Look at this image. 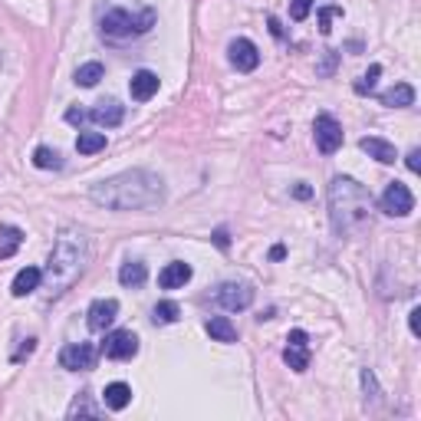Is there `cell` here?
Instances as JSON below:
<instances>
[{
    "label": "cell",
    "instance_id": "cell-19",
    "mask_svg": "<svg viewBox=\"0 0 421 421\" xmlns=\"http://www.w3.org/2000/svg\"><path fill=\"white\" fill-rule=\"evenodd\" d=\"M210 339H218V343H237V326L230 323L227 316H210L208 323H204Z\"/></svg>",
    "mask_w": 421,
    "mask_h": 421
},
{
    "label": "cell",
    "instance_id": "cell-32",
    "mask_svg": "<svg viewBox=\"0 0 421 421\" xmlns=\"http://www.w3.org/2000/svg\"><path fill=\"white\" fill-rule=\"evenodd\" d=\"M309 10H313V0H293V7H290V17H293V20H307Z\"/></svg>",
    "mask_w": 421,
    "mask_h": 421
},
{
    "label": "cell",
    "instance_id": "cell-18",
    "mask_svg": "<svg viewBox=\"0 0 421 421\" xmlns=\"http://www.w3.org/2000/svg\"><path fill=\"white\" fill-rule=\"evenodd\" d=\"M129 402H132V389L125 382H112L105 385L102 392V405L109 408V412H122V408H129Z\"/></svg>",
    "mask_w": 421,
    "mask_h": 421
},
{
    "label": "cell",
    "instance_id": "cell-24",
    "mask_svg": "<svg viewBox=\"0 0 421 421\" xmlns=\"http://www.w3.org/2000/svg\"><path fill=\"white\" fill-rule=\"evenodd\" d=\"M102 76H105L102 63H83V66L76 69L73 83H76V86H83V89H93V86H99V79H102Z\"/></svg>",
    "mask_w": 421,
    "mask_h": 421
},
{
    "label": "cell",
    "instance_id": "cell-20",
    "mask_svg": "<svg viewBox=\"0 0 421 421\" xmlns=\"http://www.w3.org/2000/svg\"><path fill=\"white\" fill-rule=\"evenodd\" d=\"M148 280V267H145L142 260H129V263H122V270H119V283L129 290H138Z\"/></svg>",
    "mask_w": 421,
    "mask_h": 421
},
{
    "label": "cell",
    "instance_id": "cell-22",
    "mask_svg": "<svg viewBox=\"0 0 421 421\" xmlns=\"http://www.w3.org/2000/svg\"><path fill=\"white\" fill-rule=\"evenodd\" d=\"M99 415H102V408H99V405H93V395L83 392V395H76V398H73L66 418H99Z\"/></svg>",
    "mask_w": 421,
    "mask_h": 421
},
{
    "label": "cell",
    "instance_id": "cell-10",
    "mask_svg": "<svg viewBox=\"0 0 421 421\" xmlns=\"http://www.w3.org/2000/svg\"><path fill=\"white\" fill-rule=\"evenodd\" d=\"M227 57H230V66L237 69V73H254V69L260 66V49H257V43L247 37L230 40Z\"/></svg>",
    "mask_w": 421,
    "mask_h": 421
},
{
    "label": "cell",
    "instance_id": "cell-39",
    "mask_svg": "<svg viewBox=\"0 0 421 421\" xmlns=\"http://www.w3.org/2000/svg\"><path fill=\"white\" fill-rule=\"evenodd\" d=\"M290 345H307L309 343V336L303 333V329H293V333H290V339H287Z\"/></svg>",
    "mask_w": 421,
    "mask_h": 421
},
{
    "label": "cell",
    "instance_id": "cell-25",
    "mask_svg": "<svg viewBox=\"0 0 421 421\" xmlns=\"http://www.w3.org/2000/svg\"><path fill=\"white\" fill-rule=\"evenodd\" d=\"M178 316H182V307H178L174 300H162V303H155V309H152V319H155L158 326L178 323Z\"/></svg>",
    "mask_w": 421,
    "mask_h": 421
},
{
    "label": "cell",
    "instance_id": "cell-2",
    "mask_svg": "<svg viewBox=\"0 0 421 421\" xmlns=\"http://www.w3.org/2000/svg\"><path fill=\"white\" fill-rule=\"evenodd\" d=\"M89 260V237L79 227H63L59 230L53 254H49L47 267H43V287L49 290V297H63L86 270Z\"/></svg>",
    "mask_w": 421,
    "mask_h": 421
},
{
    "label": "cell",
    "instance_id": "cell-21",
    "mask_svg": "<svg viewBox=\"0 0 421 421\" xmlns=\"http://www.w3.org/2000/svg\"><path fill=\"white\" fill-rule=\"evenodd\" d=\"M23 244V230L13 227V224H0V260L13 257Z\"/></svg>",
    "mask_w": 421,
    "mask_h": 421
},
{
    "label": "cell",
    "instance_id": "cell-26",
    "mask_svg": "<svg viewBox=\"0 0 421 421\" xmlns=\"http://www.w3.org/2000/svg\"><path fill=\"white\" fill-rule=\"evenodd\" d=\"M105 148V132H79L76 152L79 155H96Z\"/></svg>",
    "mask_w": 421,
    "mask_h": 421
},
{
    "label": "cell",
    "instance_id": "cell-41",
    "mask_svg": "<svg viewBox=\"0 0 421 421\" xmlns=\"http://www.w3.org/2000/svg\"><path fill=\"white\" fill-rule=\"evenodd\" d=\"M287 257V247H283V244H273V247H270V260H283Z\"/></svg>",
    "mask_w": 421,
    "mask_h": 421
},
{
    "label": "cell",
    "instance_id": "cell-31",
    "mask_svg": "<svg viewBox=\"0 0 421 421\" xmlns=\"http://www.w3.org/2000/svg\"><path fill=\"white\" fill-rule=\"evenodd\" d=\"M336 63H339V53H336V49H326V57H323V63L316 66V73H319V76H333Z\"/></svg>",
    "mask_w": 421,
    "mask_h": 421
},
{
    "label": "cell",
    "instance_id": "cell-27",
    "mask_svg": "<svg viewBox=\"0 0 421 421\" xmlns=\"http://www.w3.org/2000/svg\"><path fill=\"white\" fill-rule=\"evenodd\" d=\"M283 362H287L293 372H307V369H309L307 345H287V349H283Z\"/></svg>",
    "mask_w": 421,
    "mask_h": 421
},
{
    "label": "cell",
    "instance_id": "cell-7",
    "mask_svg": "<svg viewBox=\"0 0 421 421\" xmlns=\"http://www.w3.org/2000/svg\"><path fill=\"white\" fill-rule=\"evenodd\" d=\"M379 208L389 214V218H408L415 210V194L408 191V184L402 182H392L389 188H385L382 201H379Z\"/></svg>",
    "mask_w": 421,
    "mask_h": 421
},
{
    "label": "cell",
    "instance_id": "cell-15",
    "mask_svg": "<svg viewBox=\"0 0 421 421\" xmlns=\"http://www.w3.org/2000/svg\"><path fill=\"white\" fill-rule=\"evenodd\" d=\"M188 280H191V267L182 263V260H172V263L158 273V287L162 290H182Z\"/></svg>",
    "mask_w": 421,
    "mask_h": 421
},
{
    "label": "cell",
    "instance_id": "cell-6",
    "mask_svg": "<svg viewBox=\"0 0 421 421\" xmlns=\"http://www.w3.org/2000/svg\"><path fill=\"white\" fill-rule=\"evenodd\" d=\"M313 132H316V148H319L323 155H336L339 148H343V125L336 122L329 112L316 115Z\"/></svg>",
    "mask_w": 421,
    "mask_h": 421
},
{
    "label": "cell",
    "instance_id": "cell-8",
    "mask_svg": "<svg viewBox=\"0 0 421 421\" xmlns=\"http://www.w3.org/2000/svg\"><path fill=\"white\" fill-rule=\"evenodd\" d=\"M99 359V349L93 343H69L63 345V352H59V365L69 369V372H89Z\"/></svg>",
    "mask_w": 421,
    "mask_h": 421
},
{
    "label": "cell",
    "instance_id": "cell-1",
    "mask_svg": "<svg viewBox=\"0 0 421 421\" xmlns=\"http://www.w3.org/2000/svg\"><path fill=\"white\" fill-rule=\"evenodd\" d=\"M89 201L105 210H152L165 201V182L148 168H132L93 184Z\"/></svg>",
    "mask_w": 421,
    "mask_h": 421
},
{
    "label": "cell",
    "instance_id": "cell-17",
    "mask_svg": "<svg viewBox=\"0 0 421 421\" xmlns=\"http://www.w3.org/2000/svg\"><path fill=\"white\" fill-rule=\"evenodd\" d=\"M379 102L389 105V109H408V105H415V89L408 83H395L392 89H385L379 96Z\"/></svg>",
    "mask_w": 421,
    "mask_h": 421
},
{
    "label": "cell",
    "instance_id": "cell-30",
    "mask_svg": "<svg viewBox=\"0 0 421 421\" xmlns=\"http://www.w3.org/2000/svg\"><path fill=\"white\" fill-rule=\"evenodd\" d=\"M362 389H365V405L379 398V385H375V372H372V369H362Z\"/></svg>",
    "mask_w": 421,
    "mask_h": 421
},
{
    "label": "cell",
    "instance_id": "cell-5",
    "mask_svg": "<svg viewBox=\"0 0 421 421\" xmlns=\"http://www.w3.org/2000/svg\"><path fill=\"white\" fill-rule=\"evenodd\" d=\"M99 352L105 359H115V362H129L132 355H138V336L132 329H115V333L105 336V343Z\"/></svg>",
    "mask_w": 421,
    "mask_h": 421
},
{
    "label": "cell",
    "instance_id": "cell-3",
    "mask_svg": "<svg viewBox=\"0 0 421 421\" xmlns=\"http://www.w3.org/2000/svg\"><path fill=\"white\" fill-rule=\"evenodd\" d=\"M372 218V194L365 184H359L349 174H336L329 182V220L336 234H359L369 227Z\"/></svg>",
    "mask_w": 421,
    "mask_h": 421
},
{
    "label": "cell",
    "instance_id": "cell-16",
    "mask_svg": "<svg viewBox=\"0 0 421 421\" xmlns=\"http://www.w3.org/2000/svg\"><path fill=\"white\" fill-rule=\"evenodd\" d=\"M40 283H43V270L40 267H23L17 277H13V287L10 290H13V297L23 300V297H30V293H37Z\"/></svg>",
    "mask_w": 421,
    "mask_h": 421
},
{
    "label": "cell",
    "instance_id": "cell-4",
    "mask_svg": "<svg viewBox=\"0 0 421 421\" xmlns=\"http://www.w3.org/2000/svg\"><path fill=\"white\" fill-rule=\"evenodd\" d=\"M155 20H158V13H155L152 7L129 10V7L112 4V7L99 10V33H102V40H109V43H129V40L145 37V33L155 27Z\"/></svg>",
    "mask_w": 421,
    "mask_h": 421
},
{
    "label": "cell",
    "instance_id": "cell-28",
    "mask_svg": "<svg viewBox=\"0 0 421 421\" xmlns=\"http://www.w3.org/2000/svg\"><path fill=\"white\" fill-rule=\"evenodd\" d=\"M382 76V66H379V63H372V66H369V73H365V76H359L355 79V93H359V96H372L375 93V79Z\"/></svg>",
    "mask_w": 421,
    "mask_h": 421
},
{
    "label": "cell",
    "instance_id": "cell-12",
    "mask_svg": "<svg viewBox=\"0 0 421 421\" xmlns=\"http://www.w3.org/2000/svg\"><path fill=\"white\" fill-rule=\"evenodd\" d=\"M89 119L99 125V129H115V125H122L125 119V105L119 99H102L89 109Z\"/></svg>",
    "mask_w": 421,
    "mask_h": 421
},
{
    "label": "cell",
    "instance_id": "cell-14",
    "mask_svg": "<svg viewBox=\"0 0 421 421\" xmlns=\"http://www.w3.org/2000/svg\"><path fill=\"white\" fill-rule=\"evenodd\" d=\"M359 148H362L369 158H375V162H382V165H395V158H398L395 145L385 142V138H375V135H365L362 142H359Z\"/></svg>",
    "mask_w": 421,
    "mask_h": 421
},
{
    "label": "cell",
    "instance_id": "cell-13",
    "mask_svg": "<svg viewBox=\"0 0 421 421\" xmlns=\"http://www.w3.org/2000/svg\"><path fill=\"white\" fill-rule=\"evenodd\" d=\"M129 93H132L135 102H148V99L158 93V76L152 69H138L132 79H129Z\"/></svg>",
    "mask_w": 421,
    "mask_h": 421
},
{
    "label": "cell",
    "instance_id": "cell-38",
    "mask_svg": "<svg viewBox=\"0 0 421 421\" xmlns=\"http://www.w3.org/2000/svg\"><path fill=\"white\" fill-rule=\"evenodd\" d=\"M214 244H218L220 250H227L230 247V237H227V227H218L214 230Z\"/></svg>",
    "mask_w": 421,
    "mask_h": 421
},
{
    "label": "cell",
    "instance_id": "cell-36",
    "mask_svg": "<svg viewBox=\"0 0 421 421\" xmlns=\"http://www.w3.org/2000/svg\"><path fill=\"white\" fill-rule=\"evenodd\" d=\"M408 326H412V336L418 339V336H421V309H418V307L408 313Z\"/></svg>",
    "mask_w": 421,
    "mask_h": 421
},
{
    "label": "cell",
    "instance_id": "cell-37",
    "mask_svg": "<svg viewBox=\"0 0 421 421\" xmlns=\"http://www.w3.org/2000/svg\"><path fill=\"white\" fill-rule=\"evenodd\" d=\"M293 198H297V201H309V198H313V188H309V184H303V182H300L297 188H293Z\"/></svg>",
    "mask_w": 421,
    "mask_h": 421
},
{
    "label": "cell",
    "instance_id": "cell-35",
    "mask_svg": "<svg viewBox=\"0 0 421 421\" xmlns=\"http://www.w3.org/2000/svg\"><path fill=\"white\" fill-rule=\"evenodd\" d=\"M418 158H421L418 148H412V152L405 155V165H408V172H412V174H418V172H421V162H418Z\"/></svg>",
    "mask_w": 421,
    "mask_h": 421
},
{
    "label": "cell",
    "instance_id": "cell-11",
    "mask_svg": "<svg viewBox=\"0 0 421 421\" xmlns=\"http://www.w3.org/2000/svg\"><path fill=\"white\" fill-rule=\"evenodd\" d=\"M115 319H119V300H96L86 309V326L93 333H105Z\"/></svg>",
    "mask_w": 421,
    "mask_h": 421
},
{
    "label": "cell",
    "instance_id": "cell-34",
    "mask_svg": "<svg viewBox=\"0 0 421 421\" xmlns=\"http://www.w3.org/2000/svg\"><path fill=\"white\" fill-rule=\"evenodd\" d=\"M86 119H89L86 109H66V122H69V125H83Z\"/></svg>",
    "mask_w": 421,
    "mask_h": 421
},
{
    "label": "cell",
    "instance_id": "cell-40",
    "mask_svg": "<svg viewBox=\"0 0 421 421\" xmlns=\"http://www.w3.org/2000/svg\"><path fill=\"white\" fill-rule=\"evenodd\" d=\"M267 27H270V33H273V37H277V40H283V37H287V30L280 27V20H277V17H270V20H267Z\"/></svg>",
    "mask_w": 421,
    "mask_h": 421
},
{
    "label": "cell",
    "instance_id": "cell-23",
    "mask_svg": "<svg viewBox=\"0 0 421 421\" xmlns=\"http://www.w3.org/2000/svg\"><path fill=\"white\" fill-rule=\"evenodd\" d=\"M33 165L43 168V172H59L63 168V155L57 148H49V145H40V148H33Z\"/></svg>",
    "mask_w": 421,
    "mask_h": 421
},
{
    "label": "cell",
    "instance_id": "cell-9",
    "mask_svg": "<svg viewBox=\"0 0 421 421\" xmlns=\"http://www.w3.org/2000/svg\"><path fill=\"white\" fill-rule=\"evenodd\" d=\"M214 300H218L227 313H240V309H247L250 303H254V287H250V283H220V287L214 290Z\"/></svg>",
    "mask_w": 421,
    "mask_h": 421
},
{
    "label": "cell",
    "instance_id": "cell-29",
    "mask_svg": "<svg viewBox=\"0 0 421 421\" xmlns=\"http://www.w3.org/2000/svg\"><path fill=\"white\" fill-rule=\"evenodd\" d=\"M336 17H343V7H319V33H323V37H329Z\"/></svg>",
    "mask_w": 421,
    "mask_h": 421
},
{
    "label": "cell",
    "instance_id": "cell-33",
    "mask_svg": "<svg viewBox=\"0 0 421 421\" xmlns=\"http://www.w3.org/2000/svg\"><path fill=\"white\" fill-rule=\"evenodd\" d=\"M33 349H37V339H23V345L13 352V362H23L27 355H33Z\"/></svg>",
    "mask_w": 421,
    "mask_h": 421
}]
</instances>
